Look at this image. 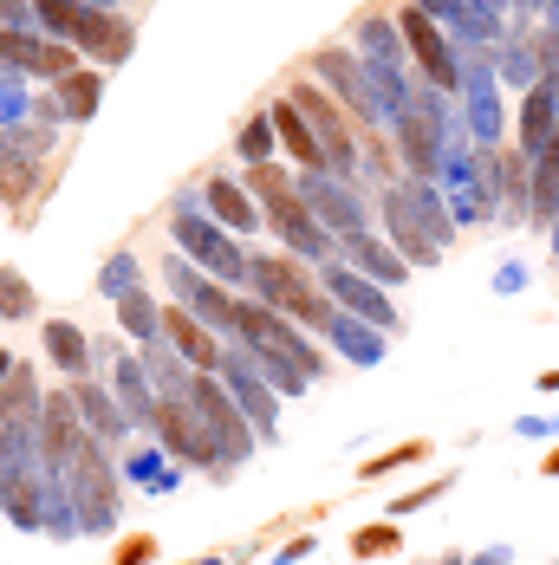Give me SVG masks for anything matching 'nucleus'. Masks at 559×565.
<instances>
[{
  "label": "nucleus",
  "instance_id": "c9c22d12",
  "mask_svg": "<svg viewBox=\"0 0 559 565\" xmlns=\"http://www.w3.org/2000/svg\"><path fill=\"white\" fill-rule=\"evenodd\" d=\"M202 565H222V559H202Z\"/></svg>",
  "mask_w": 559,
  "mask_h": 565
},
{
  "label": "nucleus",
  "instance_id": "a878e982",
  "mask_svg": "<svg viewBox=\"0 0 559 565\" xmlns=\"http://www.w3.org/2000/svg\"><path fill=\"white\" fill-rule=\"evenodd\" d=\"M333 339L345 344V351H351V364H378V344L365 339V332H358L351 319H333Z\"/></svg>",
  "mask_w": 559,
  "mask_h": 565
},
{
  "label": "nucleus",
  "instance_id": "f8f14e48",
  "mask_svg": "<svg viewBox=\"0 0 559 565\" xmlns=\"http://www.w3.org/2000/svg\"><path fill=\"white\" fill-rule=\"evenodd\" d=\"M164 332H169V344L182 351V364H196L202 377L222 364V351H215V339H209V326H202L189 306H169V312H164Z\"/></svg>",
  "mask_w": 559,
  "mask_h": 565
},
{
  "label": "nucleus",
  "instance_id": "2eb2a0df",
  "mask_svg": "<svg viewBox=\"0 0 559 565\" xmlns=\"http://www.w3.org/2000/svg\"><path fill=\"white\" fill-rule=\"evenodd\" d=\"M33 423H40V391H33V371H27V364H13V377L0 384V429H27V436H33Z\"/></svg>",
  "mask_w": 559,
  "mask_h": 565
},
{
  "label": "nucleus",
  "instance_id": "f704fd0d",
  "mask_svg": "<svg viewBox=\"0 0 559 565\" xmlns=\"http://www.w3.org/2000/svg\"><path fill=\"white\" fill-rule=\"evenodd\" d=\"M547 475H559V455H553V461H547Z\"/></svg>",
  "mask_w": 559,
  "mask_h": 565
},
{
  "label": "nucleus",
  "instance_id": "9b49d317",
  "mask_svg": "<svg viewBox=\"0 0 559 565\" xmlns=\"http://www.w3.org/2000/svg\"><path fill=\"white\" fill-rule=\"evenodd\" d=\"M267 202H274L280 241H286L299 260H319V254H326V227H319V215H313L306 202H293V189H280V195H267Z\"/></svg>",
  "mask_w": 559,
  "mask_h": 565
},
{
  "label": "nucleus",
  "instance_id": "4468645a",
  "mask_svg": "<svg viewBox=\"0 0 559 565\" xmlns=\"http://www.w3.org/2000/svg\"><path fill=\"white\" fill-rule=\"evenodd\" d=\"M202 202H209V215H215L222 227H241V234H254V227H261V209H254L247 182H228V175H215Z\"/></svg>",
  "mask_w": 559,
  "mask_h": 565
},
{
  "label": "nucleus",
  "instance_id": "6e6552de",
  "mask_svg": "<svg viewBox=\"0 0 559 565\" xmlns=\"http://www.w3.org/2000/svg\"><path fill=\"white\" fill-rule=\"evenodd\" d=\"M313 78H326L338 98L351 105L358 117H378V78L358 65L351 53H338V46H326V53H313Z\"/></svg>",
  "mask_w": 559,
  "mask_h": 565
},
{
  "label": "nucleus",
  "instance_id": "f257e3e1",
  "mask_svg": "<svg viewBox=\"0 0 559 565\" xmlns=\"http://www.w3.org/2000/svg\"><path fill=\"white\" fill-rule=\"evenodd\" d=\"M247 286L261 292V306H274L286 319H306V326H333L326 299L313 292V280L293 267V254H267V260H247Z\"/></svg>",
  "mask_w": 559,
  "mask_h": 565
},
{
  "label": "nucleus",
  "instance_id": "4be33fe9",
  "mask_svg": "<svg viewBox=\"0 0 559 565\" xmlns=\"http://www.w3.org/2000/svg\"><path fill=\"white\" fill-rule=\"evenodd\" d=\"M72 396H78V416H85V423H92L98 436H117V429L130 423V416H124V403H112V396H105V391H92V384H78Z\"/></svg>",
  "mask_w": 559,
  "mask_h": 565
},
{
  "label": "nucleus",
  "instance_id": "1a4fd4ad",
  "mask_svg": "<svg viewBox=\"0 0 559 565\" xmlns=\"http://www.w3.org/2000/svg\"><path fill=\"white\" fill-rule=\"evenodd\" d=\"M85 443H92V436H85V416H78V396H53V403L40 409V455H46L53 468H72Z\"/></svg>",
  "mask_w": 559,
  "mask_h": 565
},
{
  "label": "nucleus",
  "instance_id": "5701e85b",
  "mask_svg": "<svg viewBox=\"0 0 559 565\" xmlns=\"http://www.w3.org/2000/svg\"><path fill=\"white\" fill-rule=\"evenodd\" d=\"M326 286H333V299H345L351 312H365V319H384V306H378V292H371L365 280H351L345 267H333V274H326Z\"/></svg>",
  "mask_w": 559,
  "mask_h": 565
},
{
  "label": "nucleus",
  "instance_id": "2f4dec72",
  "mask_svg": "<svg viewBox=\"0 0 559 565\" xmlns=\"http://www.w3.org/2000/svg\"><path fill=\"white\" fill-rule=\"evenodd\" d=\"M13 111H20V78H13V72H0V124H7Z\"/></svg>",
  "mask_w": 559,
  "mask_h": 565
},
{
  "label": "nucleus",
  "instance_id": "aec40b11",
  "mask_svg": "<svg viewBox=\"0 0 559 565\" xmlns=\"http://www.w3.org/2000/svg\"><path fill=\"white\" fill-rule=\"evenodd\" d=\"M40 53H46V33H40V26H13V33H0V65H7V72H27V78H33Z\"/></svg>",
  "mask_w": 559,
  "mask_h": 565
},
{
  "label": "nucleus",
  "instance_id": "72a5a7b5",
  "mask_svg": "<svg viewBox=\"0 0 559 565\" xmlns=\"http://www.w3.org/2000/svg\"><path fill=\"white\" fill-rule=\"evenodd\" d=\"M455 0H416V13H449Z\"/></svg>",
  "mask_w": 559,
  "mask_h": 565
},
{
  "label": "nucleus",
  "instance_id": "393cba45",
  "mask_svg": "<svg viewBox=\"0 0 559 565\" xmlns=\"http://www.w3.org/2000/svg\"><path fill=\"white\" fill-rule=\"evenodd\" d=\"M27 312H33V286L13 267H0V319H27Z\"/></svg>",
  "mask_w": 559,
  "mask_h": 565
},
{
  "label": "nucleus",
  "instance_id": "bb28decb",
  "mask_svg": "<svg viewBox=\"0 0 559 565\" xmlns=\"http://www.w3.org/2000/svg\"><path fill=\"white\" fill-rule=\"evenodd\" d=\"M105 292H112V299H130V292H137V260H130V254H117L112 267H105Z\"/></svg>",
  "mask_w": 559,
  "mask_h": 565
},
{
  "label": "nucleus",
  "instance_id": "7ed1b4c3",
  "mask_svg": "<svg viewBox=\"0 0 559 565\" xmlns=\"http://www.w3.org/2000/svg\"><path fill=\"white\" fill-rule=\"evenodd\" d=\"M189 409H196V423L209 429V443H215V461H247V449H254V429L241 423V409H234V396L215 384V377H196L189 384Z\"/></svg>",
  "mask_w": 559,
  "mask_h": 565
},
{
  "label": "nucleus",
  "instance_id": "dca6fc26",
  "mask_svg": "<svg viewBox=\"0 0 559 565\" xmlns=\"http://www.w3.org/2000/svg\"><path fill=\"white\" fill-rule=\"evenodd\" d=\"M397 26H403V33L416 40V58H423V72H430L436 85H455V58H449V46L436 40V26H430V13H416V7H410V13H403Z\"/></svg>",
  "mask_w": 559,
  "mask_h": 565
},
{
  "label": "nucleus",
  "instance_id": "c85d7f7f",
  "mask_svg": "<svg viewBox=\"0 0 559 565\" xmlns=\"http://www.w3.org/2000/svg\"><path fill=\"white\" fill-rule=\"evenodd\" d=\"M351 546H358L365 559H371V553H391V546H397V526H371V533H358Z\"/></svg>",
  "mask_w": 559,
  "mask_h": 565
},
{
  "label": "nucleus",
  "instance_id": "f03ea898",
  "mask_svg": "<svg viewBox=\"0 0 559 565\" xmlns=\"http://www.w3.org/2000/svg\"><path fill=\"white\" fill-rule=\"evenodd\" d=\"M169 234L189 247V260L202 267V274H222V280H247V254H234V241H228V227L215 215H202V209H189V195H182V209L169 215Z\"/></svg>",
  "mask_w": 559,
  "mask_h": 565
},
{
  "label": "nucleus",
  "instance_id": "a211bd4d",
  "mask_svg": "<svg viewBox=\"0 0 559 565\" xmlns=\"http://www.w3.org/2000/svg\"><path fill=\"white\" fill-rule=\"evenodd\" d=\"M98 98H105L98 65H78V72L59 85V111H65V117H92V111H98Z\"/></svg>",
  "mask_w": 559,
  "mask_h": 565
},
{
  "label": "nucleus",
  "instance_id": "c756f323",
  "mask_svg": "<svg viewBox=\"0 0 559 565\" xmlns=\"http://www.w3.org/2000/svg\"><path fill=\"white\" fill-rule=\"evenodd\" d=\"M13 26H33V0H0V33Z\"/></svg>",
  "mask_w": 559,
  "mask_h": 565
},
{
  "label": "nucleus",
  "instance_id": "b1692460",
  "mask_svg": "<svg viewBox=\"0 0 559 565\" xmlns=\"http://www.w3.org/2000/svg\"><path fill=\"white\" fill-rule=\"evenodd\" d=\"M117 319H124V326H130L137 339H157V332H164V312H157V306L144 299V286H137L130 299H117Z\"/></svg>",
  "mask_w": 559,
  "mask_h": 565
},
{
  "label": "nucleus",
  "instance_id": "f3484780",
  "mask_svg": "<svg viewBox=\"0 0 559 565\" xmlns=\"http://www.w3.org/2000/svg\"><path fill=\"white\" fill-rule=\"evenodd\" d=\"M117 403H124V416H130L137 429H144V423L157 429V396H150V371H144L137 358H130V364L117 371Z\"/></svg>",
  "mask_w": 559,
  "mask_h": 565
},
{
  "label": "nucleus",
  "instance_id": "6ab92c4d",
  "mask_svg": "<svg viewBox=\"0 0 559 565\" xmlns=\"http://www.w3.org/2000/svg\"><path fill=\"white\" fill-rule=\"evenodd\" d=\"M46 351H53L59 371H72V377L92 364V339H85L78 326H65V319H53V326H46Z\"/></svg>",
  "mask_w": 559,
  "mask_h": 565
},
{
  "label": "nucleus",
  "instance_id": "423d86ee",
  "mask_svg": "<svg viewBox=\"0 0 559 565\" xmlns=\"http://www.w3.org/2000/svg\"><path fill=\"white\" fill-rule=\"evenodd\" d=\"M130 40H137L130 20L112 13V7H85V13H78V33H72L78 58H92L98 72H105V65H124V58H130Z\"/></svg>",
  "mask_w": 559,
  "mask_h": 565
},
{
  "label": "nucleus",
  "instance_id": "7c9ffc66",
  "mask_svg": "<svg viewBox=\"0 0 559 565\" xmlns=\"http://www.w3.org/2000/svg\"><path fill=\"white\" fill-rule=\"evenodd\" d=\"M351 254H358V260H365L371 274H391V267H397V260H384V254H378L371 241H358V234H351ZM397 274H403V267H397Z\"/></svg>",
  "mask_w": 559,
  "mask_h": 565
},
{
  "label": "nucleus",
  "instance_id": "39448f33",
  "mask_svg": "<svg viewBox=\"0 0 559 565\" xmlns=\"http://www.w3.org/2000/svg\"><path fill=\"white\" fill-rule=\"evenodd\" d=\"M72 501H78V526L85 533H105L117 526V475L98 443H85L78 461H72Z\"/></svg>",
  "mask_w": 559,
  "mask_h": 565
},
{
  "label": "nucleus",
  "instance_id": "20e7f679",
  "mask_svg": "<svg viewBox=\"0 0 559 565\" xmlns=\"http://www.w3.org/2000/svg\"><path fill=\"white\" fill-rule=\"evenodd\" d=\"M286 98H293L299 117L313 124V137H319V150H326V170L351 182V170H358V143H351V130H345V111H338L313 78H293V92H286Z\"/></svg>",
  "mask_w": 559,
  "mask_h": 565
},
{
  "label": "nucleus",
  "instance_id": "cd10ccee",
  "mask_svg": "<svg viewBox=\"0 0 559 565\" xmlns=\"http://www.w3.org/2000/svg\"><path fill=\"white\" fill-rule=\"evenodd\" d=\"M553 85H540V92H534V105H527V137H534V143H540V137H547V124H553Z\"/></svg>",
  "mask_w": 559,
  "mask_h": 565
},
{
  "label": "nucleus",
  "instance_id": "0eeeda50",
  "mask_svg": "<svg viewBox=\"0 0 559 565\" xmlns=\"http://www.w3.org/2000/svg\"><path fill=\"white\" fill-rule=\"evenodd\" d=\"M164 274H169V286H176V299H182V306H189L202 326H241V306H234L222 286L202 274V267H189V260H169Z\"/></svg>",
  "mask_w": 559,
  "mask_h": 565
},
{
  "label": "nucleus",
  "instance_id": "412c9836",
  "mask_svg": "<svg viewBox=\"0 0 559 565\" xmlns=\"http://www.w3.org/2000/svg\"><path fill=\"white\" fill-rule=\"evenodd\" d=\"M274 143H280V130H274V117L261 111V117L241 124V143H234V150H241L247 170H261V163H274Z\"/></svg>",
  "mask_w": 559,
  "mask_h": 565
},
{
  "label": "nucleus",
  "instance_id": "473e14b6",
  "mask_svg": "<svg viewBox=\"0 0 559 565\" xmlns=\"http://www.w3.org/2000/svg\"><path fill=\"white\" fill-rule=\"evenodd\" d=\"M137 559H150V540H137V546H124V553H117V565H137Z\"/></svg>",
  "mask_w": 559,
  "mask_h": 565
},
{
  "label": "nucleus",
  "instance_id": "ddd939ff",
  "mask_svg": "<svg viewBox=\"0 0 559 565\" xmlns=\"http://www.w3.org/2000/svg\"><path fill=\"white\" fill-rule=\"evenodd\" d=\"M267 117H274L280 143L293 150V163H299V170H326V150H319V137H313V124L299 117V105H293V98H274V105H267Z\"/></svg>",
  "mask_w": 559,
  "mask_h": 565
},
{
  "label": "nucleus",
  "instance_id": "9d476101",
  "mask_svg": "<svg viewBox=\"0 0 559 565\" xmlns=\"http://www.w3.org/2000/svg\"><path fill=\"white\" fill-rule=\"evenodd\" d=\"M299 202H306V209H313L326 227H345V234H358V227H365V209H358L351 182H338L333 170H306V182H299Z\"/></svg>",
  "mask_w": 559,
  "mask_h": 565
}]
</instances>
